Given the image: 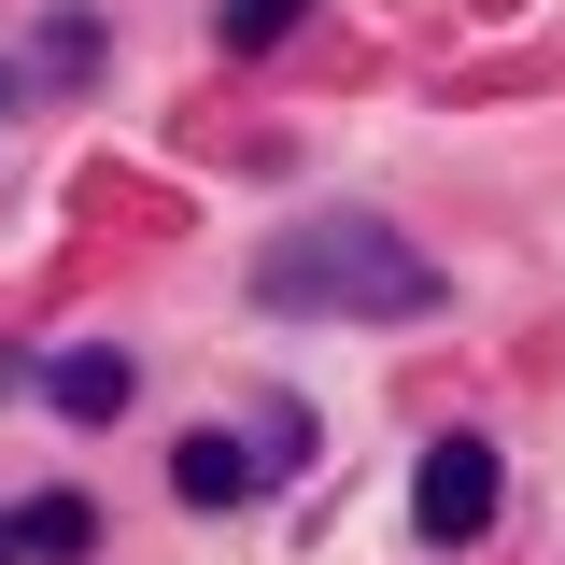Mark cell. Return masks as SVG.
Segmentation results:
<instances>
[{
	"label": "cell",
	"mask_w": 565,
	"mask_h": 565,
	"mask_svg": "<svg viewBox=\"0 0 565 565\" xmlns=\"http://www.w3.org/2000/svg\"><path fill=\"white\" fill-rule=\"evenodd\" d=\"M494 494H509L494 438H438V452H424V481H411V537H424V552H467V537L494 523Z\"/></svg>",
	"instance_id": "cell-2"
},
{
	"label": "cell",
	"mask_w": 565,
	"mask_h": 565,
	"mask_svg": "<svg viewBox=\"0 0 565 565\" xmlns=\"http://www.w3.org/2000/svg\"><path fill=\"white\" fill-rule=\"evenodd\" d=\"M297 14H311V0H226L212 43H226V57H269V43H297Z\"/></svg>",
	"instance_id": "cell-6"
},
{
	"label": "cell",
	"mask_w": 565,
	"mask_h": 565,
	"mask_svg": "<svg viewBox=\"0 0 565 565\" xmlns=\"http://www.w3.org/2000/svg\"><path fill=\"white\" fill-rule=\"evenodd\" d=\"M57 411L71 424H114L128 411V353H57Z\"/></svg>",
	"instance_id": "cell-5"
},
{
	"label": "cell",
	"mask_w": 565,
	"mask_h": 565,
	"mask_svg": "<svg viewBox=\"0 0 565 565\" xmlns=\"http://www.w3.org/2000/svg\"><path fill=\"white\" fill-rule=\"evenodd\" d=\"M170 481L199 494V509H241V494H255V438H226V424H199V438L170 452Z\"/></svg>",
	"instance_id": "cell-3"
},
{
	"label": "cell",
	"mask_w": 565,
	"mask_h": 565,
	"mask_svg": "<svg viewBox=\"0 0 565 565\" xmlns=\"http://www.w3.org/2000/svg\"><path fill=\"white\" fill-rule=\"evenodd\" d=\"M14 552H43V565L99 552V509H85V494H29V509H14Z\"/></svg>",
	"instance_id": "cell-4"
},
{
	"label": "cell",
	"mask_w": 565,
	"mask_h": 565,
	"mask_svg": "<svg viewBox=\"0 0 565 565\" xmlns=\"http://www.w3.org/2000/svg\"><path fill=\"white\" fill-rule=\"evenodd\" d=\"M0 565H14V509H0Z\"/></svg>",
	"instance_id": "cell-7"
},
{
	"label": "cell",
	"mask_w": 565,
	"mask_h": 565,
	"mask_svg": "<svg viewBox=\"0 0 565 565\" xmlns=\"http://www.w3.org/2000/svg\"><path fill=\"white\" fill-rule=\"evenodd\" d=\"M255 297L269 311H311V326H424L452 282L382 212H326V226H282L269 255H255Z\"/></svg>",
	"instance_id": "cell-1"
}]
</instances>
